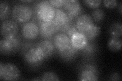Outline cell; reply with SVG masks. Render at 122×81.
I'll list each match as a JSON object with an SVG mask.
<instances>
[{
    "label": "cell",
    "instance_id": "6da1fadb",
    "mask_svg": "<svg viewBox=\"0 0 122 81\" xmlns=\"http://www.w3.org/2000/svg\"><path fill=\"white\" fill-rule=\"evenodd\" d=\"M33 16L32 8L25 4L15 5L12 8V16L13 20L18 24L28 22Z\"/></svg>",
    "mask_w": 122,
    "mask_h": 81
},
{
    "label": "cell",
    "instance_id": "7a4b0ae2",
    "mask_svg": "<svg viewBox=\"0 0 122 81\" xmlns=\"http://www.w3.org/2000/svg\"><path fill=\"white\" fill-rule=\"evenodd\" d=\"M35 11L39 20L51 21L53 20L55 16V8L47 1L38 3L36 5Z\"/></svg>",
    "mask_w": 122,
    "mask_h": 81
},
{
    "label": "cell",
    "instance_id": "3957f363",
    "mask_svg": "<svg viewBox=\"0 0 122 81\" xmlns=\"http://www.w3.org/2000/svg\"><path fill=\"white\" fill-rule=\"evenodd\" d=\"M39 34L45 40H51L55 34L60 32L61 26L56 24L53 21H43L39 20L38 23Z\"/></svg>",
    "mask_w": 122,
    "mask_h": 81
},
{
    "label": "cell",
    "instance_id": "277c9868",
    "mask_svg": "<svg viewBox=\"0 0 122 81\" xmlns=\"http://www.w3.org/2000/svg\"><path fill=\"white\" fill-rule=\"evenodd\" d=\"M20 76L18 67L10 63H0V79L5 81H16Z\"/></svg>",
    "mask_w": 122,
    "mask_h": 81
},
{
    "label": "cell",
    "instance_id": "5b68a950",
    "mask_svg": "<svg viewBox=\"0 0 122 81\" xmlns=\"http://www.w3.org/2000/svg\"><path fill=\"white\" fill-rule=\"evenodd\" d=\"M20 46V40L16 37L3 38L0 41V52L3 55H10L18 51Z\"/></svg>",
    "mask_w": 122,
    "mask_h": 81
},
{
    "label": "cell",
    "instance_id": "8992f818",
    "mask_svg": "<svg viewBox=\"0 0 122 81\" xmlns=\"http://www.w3.org/2000/svg\"><path fill=\"white\" fill-rule=\"evenodd\" d=\"M19 32L17 23L11 19H6L2 22L1 34L3 38L16 37Z\"/></svg>",
    "mask_w": 122,
    "mask_h": 81
},
{
    "label": "cell",
    "instance_id": "52a82bcc",
    "mask_svg": "<svg viewBox=\"0 0 122 81\" xmlns=\"http://www.w3.org/2000/svg\"><path fill=\"white\" fill-rule=\"evenodd\" d=\"M21 33L22 36L27 40H34L39 35L38 25L33 21L26 22L22 25Z\"/></svg>",
    "mask_w": 122,
    "mask_h": 81
},
{
    "label": "cell",
    "instance_id": "ba28073f",
    "mask_svg": "<svg viewBox=\"0 0 122 81\" xmlns=\"http://www.w3.org/2000/svg\"><path fill=\"white\" fill-rule=\"evenodd\" d=\"M63 8L67 14L72 17L79 16L84 10L77 0H65Z\"/></svg>",
    "mask_w": 122,
    "mask_h": 81
},
{
    "label": "cell",
    "instance_id": "9c48e42d",
    "mask_svg": "<svg viewBox=\"0 0 122 81\" xmlns=\"http://www.w3.org/2000/svg\"><path fill=\"white\" fill-rule=\"evenodd\" d=\"M25 62L30 65H37L41 63L45 58L42 53L36 46L30 48L24 55Z\"/></svg>",
    "mask_w": 122,
    "mask_h": 81
},
{
    "label": "cell",
    "instance_id": "30bf717a",
    "mask_svg": "<svg viewBox=\"0 0 122 81\" xmlns=\"http://www.w3.org/2000/svg\"><path fill=\"white\" fill-rule=\"evenodd\" d=\"M94 25V21L89 14H83L76 19L75 25L79 33H83Z\"/></svg>",
    "mask_w": 122,
    "mask_h": 81
},
{
    "label": "cell",
    "instance_id": "8fae6325",
    "mask_svg": "<svg viewBox=\"0 0 122 81\" xmlns=\"http://www.w3.org/2000/svg\"><path fill=\"white\" fill-rule=\"evenodd\" d=\"M78 78L79 80L82 81H97L98 77L96 68L92 65H86V67H84L80 71Z\"/></svg>",
    "mask_w": 122,
    "mask_h": 81
},
{
    "label": "cell",
    "instance_id": "7c38bea8",
    "mask_svg": "<svg viewBox=\"0 0 122 81\" xmlns=\"http://www.w3.org/2000/svg\"><path fill=\"white\" fill-rule=\"evenodd\" d=\"M36 47L42 53L45 59L51 56L54 53L56 49L52 42L45 39L38 42Z\"/></svg>",
    "mask_w": 122,
    "mask_h": 81
},
{
    "label": "cell",
    "instance_id": "4fadbf2b",
    "mask_svg": "<svg viewBox=\"0 0 122 81\" xmlns=\"http://www.w3.org/2000/svg\"><path fill=\"white\" fill-rule=\"evenodd\" d=\"M53 43L55 48L60 51L69 46L71 44V40L66 34L60 32L53 36Z\"/></svg>",
    "mask_w": 122,
    "mask_h": 81
},
{
    "label": "cell",
    "instance_id": "5bb4252c",
    "mask_svg": "<svg viewBox=\"0 0 122 81\" xmlns=\"http://www.w3.org/2000/svg\"><path fill=\"white\" fill-rule=\"evenodd\" d=\"M55 16L53 22L60 26H62L69 23L72 22L74 17L70 16L63 9L55 8Z\"/></svg>",
    "mask_w": 122,
    "mask_h": 81
},
{
    "label": "cell",
    "instance_id": "9a60e30c",
    "mask_svg": "<svg viewBox=\"0 0 122 81\" xmlns=\"http://www.w3.org/2000/svg\"><path fill=\"white\" fill-rule=\"evenodd\" d=\"M70 40L71 45L78 51L83 49L88 43V41L85 35L79 32L74 33Z\"/></svg>",
    "mask_w": 122,
    "mask_h": 81
},
{
    "label": "cell",
    "instance_id": "2e32d148",
    "mask_svg": "<svg viewBox=\"0 0 122 81\" xmlns=\"http://www.w3.org/2000/svg\"><path fill=\"white\" fill-rule=\"evenodd\" d=\"M78 50L74 48L70 44L68 47L59 51V54L61 59L65 61H70L74 59L77 56Z\"/></svg>",
    "mask_w": 122,
    "mask_h": 81
},
{
    "label": "cell",
    "instance_id": "e0dca14e",
    "mask_svg": "<svg viewBox=\"0 0 122 81\" xmlns=\"http://www.w3.org/2000/svg\"><path fill=\"white\" fill-rule=\"evenodd\" d=\"M100 33V27L95 24L87 29L86 32L82 33L86 37L87 41L91 42L96 38Z\"/></svg>",
    "mask_w": 122,
    "mask_h": 81
},
{
    "label": "cell",
    "instance_id": "ac0fdd59",
    "mask_svg": "<svg viewBox=\"0 0 122 81\" xmlns=\"http://www.w3.org/2000/svg\"><path fill=\"white\" fill-rule=\"evenodd\" d=\"M122 45V40L120 38L110 37L108 41V49L112 52H117L121 49Z\"/></svg>",
    "mask_w": 122,
    "mask_h": 81
},
{
    "label": "cell",
    "instance_id": "d6986e66",
    "mask_svg": "<svg viewBox=\"0 0 122 81\" xmlns=\"http://www.w3.org/2000/svg\"><path fill=\"white\" fill-rule=\"evenodd\" d=\"M108 33L110 37L120 38L122 35V25L121 22H115L110 26Z\"/></svg>",
    "mask_w": 122,
    "mask_h": 81
},
{
    "label": "cell",
    "instance_id": "ffe728a7",
    "mask_svg": "<svg viewBox=\"0 0 122 81\" xmlns=\"http://www.w3.org/2000/svg\"><path fill=\"white\" fill-rule=\"evenodd\" d=\"M11 13V6L6 1L0 2V19L2 21L6 20Z\"/></svg>",
    "mask_w": 122,
    "mask_h": 81
},
{
    "label": "cell",
    "instance_id": "44dd1931",
    "mask_svg": "<svg viewBox=\"0 0 122 81\" xmlns=\"http://www.w3.org/2000/svg\"><path fill=\"white\" fill-rule=\"evenodd\" d=\"M91 42L88 41L86 47L81 50L82 54L84 57H92L96 52V46Z\"/></svg>",
    "mask_w": 122,
    "mask_h": 81
},
{
    "label": "cell",
    "instance_id": "7402d4cb",
    "mask_svg": "<svg viewBox=\"0 0 122 81\" xmlns=\"http://www.w3.org/2000/svg\"><path fill=\"white\" fill-rule=\"evenodd\" d=\"M91 17L93 21L97 24L101 23L104 20L105 18V14L104 11L100 8H96L93 9L91 13Z\"/></svg>",
    "mask_w": 122,
    "mask_h": 81
},
{
    "label": "cell",
    "instance_id": "603a6c76",
    "mask_svg": "<svg viewBox=\"0 0 122 81\" xmlns=\"http://www.w3.org/2000/svg\"><path fill=\"white\" fill-rule=\"evenodd\" d=\"M41 81H60L59 76L53 71H47L44 72L40 78Z\"/></svg>",
    "mask_w": 122,
    "mask_h": 81
},
{
    "label": "cell",
    "instance_id": "cb8c5ba5",
    "mask_svg": "<svg viewBox=\"0 0 122 81\" xmlns=\"http://www.w3.org/2000/svg\"><path fill=\"white\" fill-rule=\"evenodd\" d=\"M87 7L95 9L100 6L102 1L101 0H85L82 2Z\"/></svg>",
    "mask_w": 122,
    "mask_h": 81
},
{
    "label": "cell",
    "instance_id": "d4e9b609",
    "mask_svg": "<svg viewBox=\"0 0 122 81\" xmlns=\"http://www.w3.org/2000/svg\"><path fill=\"white\" fill-rule=\"evenodd\" d=\"M103 4L104 6L108 9H114L117 6L118 2L116 0H104L103 1Z\"/></svg>",
    "mask_w": 122,
    "mask_h": 81
},
{
    "label": "cell",
    "instance_id": "484cf974",
    "mask_svg": "<svg viewBox=\"0 0 122 81\" xmlns=\"http://www.w3.org/2000/svg\"><path fill=\"white\" fill-rule=\"evenodd\" d=\"M65 0H51L48 1L49 4L55 8H60L63 7Z\"/></svg>",
    "mask_w": 122,
    "mask_h": 81
},
{
    "label": "cell",
    "instance_id": "4316f807",
    "mask_svg": "<svg viewBox=\"0 0 122 81\" xmlns=\"http://www.w3.org/2000/svg\"><path fill=\"white\" fill-rule=\"evenodd\" d=\"M121 80V76L117 72H114L110 76L109 80L110 81H120Z\"/></svg>",
    "mask_w": 122,
    "mask_h": 81
},
{
    "label": "cell",
    "instance_id": "83f0119b",
    "mask_svg": "<svg viewBox=\"0 0 122 81\" xmlns=\"http://www.w3.org/2000/svg\"><path fill=\"white\" fill-rule=\"evenodd\" d=\"M118 8H119V11H120V13L121 15H122V3L121 2L120 3L119 6H118Z\"/></svg>",
    "mask_w": 122,
    "mask_h": 81
},
{
    "label": "cell",
    "instance_id": "f1b7e54d",
    "mask_svg": "<svg viewBox=\"0 0 122 81\" xmlns=\"http://www.w3.org/2000/svg\"><path fill=\"white\" fill-rule=\"evenodd\" d=\"M33 1H21V2L22 3H30V2H32Z\"/></svg>",
    "mask_w": 122,
    "mask_h": 81
}]
</instances>
